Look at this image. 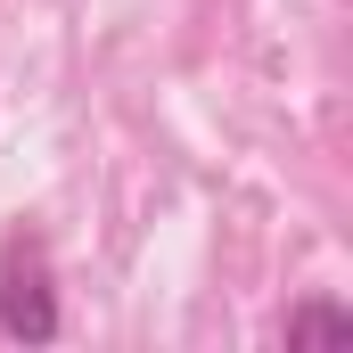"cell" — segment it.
<instances>
[{
    "label": "cell",
    "instance_id": "1",
    "mask_svg": "<svg viewBox=\"0 0 353 353\" xmlns=\"http://www.w3.org/2000/svg\"><path fill=\"white\" fill-rule=\"evenodd\" d=\"M66 312H58V263L33 230L0 239V337L8 345H58Z\"/></svg>",
    "mask_w": 353,
    "mask_h": 353
},
{
    "label": "cell",
    "instance_id": "2",
    "mask_svg": "<svg viewBox=\"0 0 353 353\" xmlns=\"http://www.w3.org/2000/svg\"><path fill=\"white\" fill-rule=\"evenodd\" d=\"M279 337H288V345H353V312L337 296H304V304H288Z\"/></svg>",
    "mask_w": 353,
    "mask_h": 353
}]
</instances>
